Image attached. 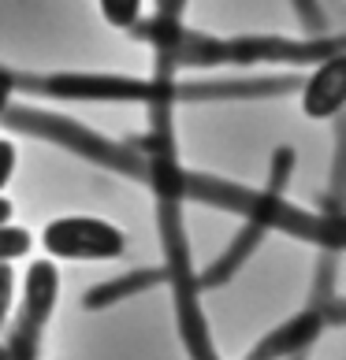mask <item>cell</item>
Wrapping results in <instances>:
<instances>
[{"label":"cell","instance_id":"obj_1","mask_svg":"<svg viewBox=\"0 0 346 360\" xmlns=\"http://www.w3.org/2000/svg\"><path fill=\"white\" fill-rule=\"evenodd\" d=\"M127 34L156 52V75L202 71V68H249V63L313 68V63L342 52L339 34H316V37H305V41H298V37H272V34L212 37L186 22H156V19H138Z\"/></svg>","mask_w":346,"mask_h":360},{"label":"cell","instance_id":"obj_2","mask_svg":"<svg viewBox=\"0 0 346 360\" xmlns=\"http://www.w3.org/2000/svg\"><path fill=\"white\" fill-rule=\"evenodd\" d=\"M0 123H8L11 130H23V134H34V138H49L52 145H63L68 153L86 156V160H93V164L116 171V175H127L135 182H149V160H145L138 149L119 145V141H109L104 134H97V130H89L82 123H75V119L11 104L8 115L0 119Z\"/></svg>","mask_w":346,"mask_h":360},{"label":"cell","instance_id":"obj_3","mask_svg":"<svg viewBox=\"0 0 346 360\" xmlns=\"http://www.w3.org/2000/svg\"><path fill=\"white\" fill-rule=\"evenodd\" d=\"M60 301V268L45 260H34L23 275V301H19V316L11 323V335L4 342L8 360H42V342H45V327Z\"/></svg>","mask_w":346,"mask_h":360},{"label":"cell","instance_id":"obj_4","mask_svg":"<svg viewBox=\"0 0 346 360\" xmlns=\"http://www.w3.org/2000/svg\"><path fill=\"white\" fill-rule=\"evenodd\" d=\"M49 260H116L127 252V234L97 216H60L42 231Z\"/></svg>","mask_w":346,"mask_h":360},{"label":"cell","instance_id":"obj_5","mask_svg":"<svg viewBox=\"0 0 346 360\" xmlns=\"http://www.w3.org/2000/svg\"><path fill=\"white\" fill-rule=\"evenodd\" d=\"M298 93H302L305 119L339 115L346 104V52H335V56L313 63V71L298 82Z\"/></svg>","mask_w":346,"mask_h":360},{"label":"cell","instance_id":"obj_6","mask_svg":"<svg viewBox=\"0 0 346 360\" xmlns=\"http://www.w3.org/2000/svg\"><path fill=\"white\" fill-rule=\"evenodd\" d=\"M321 330H324V312L305 309L298 316H290L287 323H279L272 335H264L246 360H287L302 349H309V345L321 338Z\"/></svg>","mask_w":346,"mask_h":360},{"label":"cell","instance_id":"obj_7","mask_svg":"<svg viewBox=\"0 0 346 360\" xmlns=\"http://www.w3.org/2000/svg\"><path fill=\"white\" fill-rule=\"evenodd\" d=\"M264 234H268V226H261V223H249V219H246V223H242V231L235 234V242H231V245L223 249L220 257L205 268V275H202V283H197V286H220V283H228V278L249 260V252H254V249L264 242Z\"/></svg>","mask_w":346,"mask_h":360},{"label":"cell","instance_id":"obj_8","mask_svg":"<svg viewBox=\"0 0 346 360\" xmlns=\"http://www.w3.org/2000/svg\"><path fill=\"white\" fill-rule=\"evenodd\" d=\"M156 283H164V271L161 268H145V271H130L123 278H112V283H101V286H93L86 293V309H104V304H112V301H123L130 297V293H142V290H149Z\"/></svg>","mask_w":346,"mask_h":360},{"label":"cell","instance_id":"obj_9","mask_svg":"<svg viewBox=\"0 0 346 360\" xmlns=\"http://www.w3.org/2000/svg\"><path fill=\"white\" fill-rule=\"evenodd\" d=\"M295 164H298V153L290 145H279L272 153V167H268V186L264 193H276V197H287V186H290V175H295Z\"/></svg>","mask_w":346,"mask_h":360},{"label":"cell","instance_id":"obj_10","mask_svg":"<svg viewBox=\"0 0 346 360\" xmlns=\"http://www.w3.org/2000/svg\"><path fill=\"white\" fill-rule=\"evenodd\" d=\"M97 8H101V19H104V22L127 34L130 26L142 19L145 0H97Z\"/></svg>","mask_w":346,"mask_h":360},{"label":"cell","instance_id":"obj_11","mask_svg":"<svg viewBox=\"0 0 346 360\" xmlns=\"http://www.w3.org/2000/svg\"><path fill=\"white\" fill-rule=\"evenodd\" d=\"M34 249V234L16 223H0V264H11Z\"/></svg>","mask_w":346,"mask_h":360},{"label":"cell","instance_id":"obj_12","mask_svg":"<svg viewBox=\"0 0 346 360\" xmlns=\"http://www.w3.org/2000/svg\"><path fill=\"white\" fill-rule=\"evenodd\" d=\"M11 301H16V271H11V264H0V330L8 327Z\"/></svg>","mask_w":346,"mask_h":360},{"label":"cell","instance_id":"obj_13","mask_svg":"<svg viewBox=\"0 0 346 360\" xmlns=\"http://www.w3.org/2000/svg\"><path fill=\"white\" fill-rule=\"evenodd\" d=\"M16 164H19L16 141H11V138H0V193L8 190V182H11V175H16Z\"/></svg>","mask_w":346,"mask_h":360},{"label":"cell","instance_id":"obj_14","mask_svg":"<svg viewBox=\"0 0 346 360\" xmlns=\"http://www.w3.org/2000/svg\"><path fill=\"white\" fill-rule=\"evenodd\" d=\"M290 4H295V11L302 15V22L309 26V30H316V34L324 30V11H321L316 0H290Z\"/></svg>","mask_w":346,"mask_h":360},{"label":"cell","instance_id":"obj_15","mask_svg":"<svg viewBox=\"0 0 346 360\" xmlns=\"http://www.w3.org/2000/svg\"><path fill=\"white\" fill-rule=\"evenodd\" d=\"M11 212H16V205H11L8 197L0 193V223H11Z\"/></svg>","mask_w":346,"mask_h":360},{"label":"cell","instance_id":"obj_16","mask_svg":"<svg viewBox=\"0 0 346 360\" xmlns=\"http://www.w3.org/2000/svg\"><path fill=\"white\" fill-rule=\"evenodd\" d=\"M0 360H8V349H4V342H0Z\"/></svg>","mask_w":346,"mask_h":360}]
</instances>
